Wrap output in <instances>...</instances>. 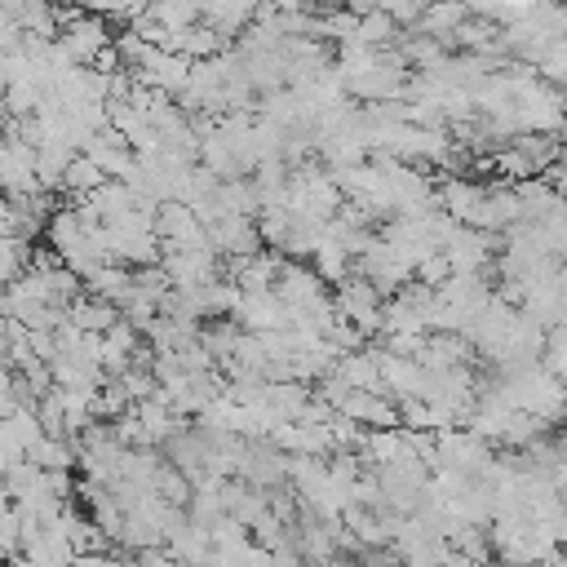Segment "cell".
I'll return each instance as SVG.
<instances>
[{
    "label": "cell",
    "mask_w": 567,
    "mask_h": 567,
    "mask_svg": "<svg viewBox=\"0 0 567 567\" xmlns=\"http://www.w3.org/2000/svg\"><path fill=\"white\" fill-rule=\"evenodd\" d=\"M58 40H62V49L71 53V62H80V66H93V58L102 53V49H111V22L102 18V13H89V9H75L62 27H58Z\"/></svg>",
    "instance_id": "cell-1"
},
{
    "label": "cell",
    "mask_w": 567,
    "mask_h": 567,
    "mask_svg": "<svg viewBox=\"0 0 567 567\" xmlns=\"http://www.w3.org/2000/svg\"><path fill=\"white\" fill-rule=\"evenodd\" d=\"M275 292H279V301H284V306H292V310H310V306L328 301L319 270H315L310 261H301V257H284V261H279Z\"/></svg>",
    "instance_id": "cell-2"
},
{
    "label": "cell",
    "mask_w": 567,
    "mask_h": 567,
    "mask_svg": "<svg viewBox=\"0 0 567 567\" xmlns=\"http://www.w3.org/2000/svg\"><path fill=\"white\" fill-rule=\"evenodd\" d=\"M155 235H159V244H173V248L208 244V230H204V221L195 217V208L186 199H159L155 204Z\"/></svg>",
    "instance_id": "cell-3"
},
{
    "label": "cell",
    "mask_w": 567,
    "mask_h": 567,
    "mask_svg": "<svg viewBox=\"0 0 567 567\" xmlns=\"http://www.w3.org/2000/svg\"><path fill=\"white\" fill-rule=\"evenodd\" d=\"M106 177H124L128 173V164H133V146H128V137L120 133V128H111V124H102V128H93L89 133V142L80 146Z\"/></svg>",
    "instance_id": "cell-4"
},
{
    "label": "cell",
    "mask_w": 567,
    "mask_h": 567,
    "mask_svg": "<svg viewBox=\"0 0 567 567\" xmlns=\"http://www.w3.org/2000/svg\"><path fill=\"white\" fill-rule=\"evenodd\" d=\"M164 44L199 62V58H213V53H221V49L230 44V35H221L217 27H208V22L199 18V22H190V27H177V31H168V35H164Z\"/></svg>",
    "instance_id": "cell-5"
},
{
    "label": "cell",
    "mask_w": 567,
    "mask_h": 567,
    "mask_svg": "<svg viewBox=\"0 0 567 567\" xmlns=\"http://www.w3.org/2000/svg\"><path fill=\"white\" fill-rule=\"evenodd\" d=\"M66 319L84 332H106L115 319H120V306L106 301V297H93V292H75L71 306H66Z\"/></svg>",
    "instance_id": "cell-6"
},
{
    "label": "cell",
    "mask_w": 567,
    "mask_h": 567,
    "mask_svg": "<svg viewBox=\"0 0 567 567\" xmlns=\"http://www.w3.org/2000/svg\"><path fill=\"white\" fill-rule=\"evenodd\" d=\"M257 4L261 0H199V18L208 27H217L221 35H235V31H244L252 22Z\"/></svg>",
    "instance_id": "cell-7"
},
{
    "label": "cell",
    "mask_w": 567,
    "mask_h": 567,
    "mask_svg": "<svg viewBox=\"0 0 567 567\" xmlns=\"http://www.w3.org/2000/svg\"><path fill=\"white\" fill-rule=\"evenodd\" d=\"M332 368H337L354 390H381V359H377V350H368V346L341 350Z\"/></svg>",
    "instance_id": "cell-8"
},
{
    "label": "cell",
    "mask_w": 567,
    "mask_h": 567,
    "mask_svg": "<svg viewBox=\"0 0 567 567\" xmlns=\"http://www.w3.org/2000/svg\"><path fill=\"white\" fill-rule=\"evenodd\" d=\"M465 13H470V4H465V0H430V4L421 9L416 27H421L425 35H434V40H443V44H447ZM447 49H452V44H447Z\"/></svg>",
    "instance_id": "cell-9"
},
{
    "label": "cell",
    "mask_w": 567,
    "mask_h": 567,
    "mask_svg": "<svg viewBox=\"0 0 567 567\" xmlns=\"http://www.w3.org/2000/svg\"><path fill=\"white\" fill-rule=\"evenodd\" d=\"M27 461L40 465V470H71V465H75V439L44 430V434L27 447Z\"/></svg>",
    "instance_id": "cell-10"
},
{
    "label": "cell",
    "mask_w": 567,
    "mask_h": 567,
    "mask_svg": "<svg viewBox=\"0 0 567 567\" xmlns=\"http://www.w3.org/2000/svg\"><path fill=\"white\" fill-rule=\"evenodd\" d=\"M102 182H106V173H102L84 151H75L71 164H66V173H62V186H58V190L71 195V199H84V195H93Z\"/></svg>",
    "instance_id": "cell-11"
},
{
    "label": "cell",
    "mask_w": 567,
    "mask_h": 567,
    "mask_svg": "<svg viewBox=\"0 0 567 567\" xmlns=\"http://www.w3.org/2000/svg\"><path fill=\"white\" fill-rule=\"evenodd\" d=\"M350 261H354V257H350L337 239H328V235H323V239L315 244V252H310V266L319 270V279H323V284L346 279V275H350Z\"/></svg>",
    "instance_id": "cell-12"
},
{
    "label": "cell",
    "mask_w": 567,
    "mask_h": 567,
    "mask_svg": "<svg viewBox=\"0 0 567 567\" xmlns=\"http://www.w3.org/2000/svg\"><path fill=\"white\" fill-rule=\"evenodd\" d=\"M399 35V22L377 4V9H368V13H359V27H354V40H363V44H372V49H381V44H390Z\"/></svg>",
    "instance_id": "cell-13"
},
{
    "label": "cell",
    "mask_w": 567,
    "mask_h": 567,
    "mask_svg": "<svg viewBox=\"0 0 567 567\" xmlns=\"http://www.w3.org/2000/svg\"><path fill=\"white\" fill-rule=\"evenodd\" d=\"M447 275H452V261H447V252H443V248L421 252V261L412 266V279H421V284H430V288H439Z\"/></svg>",
    "instance_id": "cell-14"
},
{
    "label": "cell",
    "mask_w": 567,
    "mask_h": 567,
    "mask_svg": "<svg viewBox=\"0 0 567 567\" xmlns=\"http://www.w3.org/2000/svg\"><path fill=\"white\" fill-rule=\"evenodd\" d=\"M13 505V492H9V483H4V474H0V509H9Z\"/></svg>",
    "instance_id": "cell-15"
},
{
    "label": "cell",
    "mask_w": 567,
    "mask_h": 567,
    "mask_svg": "<svg viewBox=\"0 0 567 567\" xmlns=\"http://www.w3.org/2000/svg\"><path fill=\"white\" fill-rule=\"evenodd\" d=\"M4 142H9V137H4V124H0V155H4Z\"/></svg>",
    "instance_id": "cell-16"
}]
</instances>
